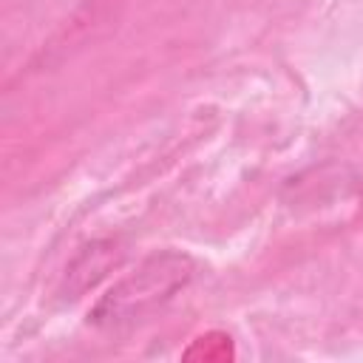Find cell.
Instances as JSON below:
<instances>
[{
  "label": "cell",
  "mask_w": 363,
  "mask_h": 363,
  "mask_svg": "<svg viewBox=\"0 0 363 363\" xmlns=\"http://www.w3.org/2000/svg\"><path fill=\"white\" fill-rule=\"evenodd\" d=\"M190 278V261L184 255H162L147 261L136 275L122 281L96 309V320L119 323L125 318L139 315L142 309L170 298Z\"/></svg>",
  "instance_id": "obj_1"
}]
</instances>
